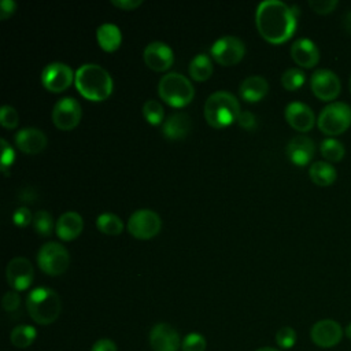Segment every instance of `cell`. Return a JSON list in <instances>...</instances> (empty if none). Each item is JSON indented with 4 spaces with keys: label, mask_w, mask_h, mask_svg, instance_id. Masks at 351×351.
I'll return each mask as SVG.
<instances>
[{
    "label": "cell",
    "mask_w": 351,
    "mask_h": 351,
    "mask_svg": "<svg viewBox=\"0 0 351 351\" xmlns=\"http://www.w3.org/2000/svg\"><path fill=\"white\" fill-rule=\"evenodd\" d=\"M308 176H310V180L315 185L329 186L336 181L337 171L329 162L318 160V162H314L313 165H310Z\"/></svg>",
    "instance_id": "obj_25"
},
{
    "label": "cell",
    "mask_w": 351,
    "mask_h": 351,
    "mask_svg": "<svg viewBox=\"0 0 351 351\" xmlns=\"http://www.w3.org/2000/svg\"><path fill=\"white\" fill-rule=\"evenodd\" d=\"M162 228L160 217L149 208L136 210L128 219L129 233L140 240L152 239Z\"/></svg>",
    "instance_id": "obj_8"
},
{
    "label": "cell",
    "mask_w": 351,
    "mask_h": 351,
    "mask_svg": "<svg viewBox=\"0 0 351 351\" xmlns=\"http://www.w3.org/2000/svg\"><path fill=\"white\" fill-rule=\"evenodd\" d=\"M255 23L259 34L271 44L289 40L298 25V8L280 0H263L255 11Z\"/></svg>",
    "instance_id": "obj_1"
},
{
    "label": "cell",
    "mask_w": 351,
    "mask_h": 351,
    "mask_svg": "<svg viewBox=\"0 0 351 351\" xmlns=\"http://www.w3.org/2000/svg\"><path fill=\"white\" fill-rule=\"evenodd\" d=\"M12 221L18 226H27L33 222V215L27 207H18L12 214Z\"/></svg>",
    "instance_id": "obj_39"
},
{
    "label": "cell",
    "mask_w": 351,
    "mask_h": 351,
    "mask_svg": "<svg viewBox=\"0 0 351 351\" xmlns=\"http://www.w3.org/2000/svg\"><path fill=\"white\" fill-rule=\"evenodd\" d=\"M291 58L298 66L303 69H311L319 62V51L314 41L303 37L298 38L291 45Z\"/></svg>",
    "instance_id": "obj_20"
},
{
    "label": "cell",
    "mask_w": 351,
    "mask_h": 351,
    "mask_svg": "<svg viewBox=\"0 0 351 351\" xmlns=\"http://www.w3.org/2000/svg\"><path fill=\"white\" fill-rule=\"evenodd\" d=\"M276 343L281 348H292L296 343V332L291 326H282L276 333Z\"/></svg>",
    "instance_id": "obj_35"
},
{
    "label": "cell",
    "mask_w": 351,
    "mask_h": 351,
    "mask_svg": "<svg viewBox=\"0 0 351 351\" xmlns=\"http://www.w3.org/2000/svg\"><path fill=\"white\" fill-rule=\"evenodd\" d=\"M206 346H207L206 339L197 332L188 333L181 343L182 351H204Z\"/></svg>",
    "instance_id": "obj_33"
},
{
    "label": "cell",
    "mask_w": 351,
    "mask_h": 351,
    "mask_svg": "<svg viewBox=\"0 0 351 351\" xmlns=\"http://www.w3.org/2000/svg\"><path fill=\"white\" fill-rule=\"evenodd\" d=\"M267 90H269V82L262 75H248L241 81L239 86L240 96L250 103L262 100L266 96Z\"/></svg>",
    "instance_id": "obj_23"
},
{
    "label": "cell",
    "mask_w": 351,
    "mask_h": 351,
    "mask_svg": "<svg viewBox=\"0 0 351 351\" xmlns=\"http://www.w3.org/2000/svg\"><path fill=\"white\" fill-rule=\"evenodd\" d=\"M210 52L219 64L233 66L244 58L245 45L236 36H223L214 41Z\"/></svg>",
    "instance_id": "obj_9"
},
{
    "label": "cell",
    "mask_w": 351,
    "mask_h": 351,
    "mask_svg": "<svg viewBox=\"0 0 351 351\" xmlns=\"http://www.w3.org/2000/svg\"><path fill=\"white\" fill-rule=\"evenodd\" d=\"M317 125L318 129L329 137L344 133L351 126V107L344 101L329 103L321 110Z\"/></svg>",
    "instance_id": "obj_6"
},
{
    "label": "cell",
    "mask_w": 351,
    "mask_h": 351,
    "mask_svg": "<svg viewBox=\"0 0 351 351\" xmlns=\"http://www.w3.org/2000/svg\"><path fill=\"white\" fill-rule=\"evenodd\" d=\"M37 332L30 325H18L10 333V340L16 348H27L36 340Z\"/></svg>",
    "instance_id": "obj_28"
},
{
    "label": "cell",
    "mask_w": 351,
    "mask_h": 351,
    "mask_svg": "<svg viewBox=\"0 0 351 351\" xmlns=\"http://www.w3.org/2000/svg\"><path fill=\"white\" fill-rule=\"evenodd\" d=\"M308 7L317 14L326 15V14H330L337 7V1L336 0H311L308 1Z\"/></svg>",
    "instance_id": "obj_37"
},
{
    "label": "cell",
    "mask_w": 351,
    "mask_h": 351,
    "mask_svg": "<svg viewBox=\"0 0 351 351\" xmlns=\"http://www.w3.org/2000/svg\"><path fill=\"white\" fill-rule=\"evenodd\" d=\"M47 141L45 133L37 128H23L15 134L16 147L27 155L40 154L47 147Z\"/></svg>",
    "instance_id": "obj_19"
},
{
    "label": "cell",
    "mask_w": 351,
    "mask_h": 351,
    "mask_svg": "<svg viewBox=\"0 0 351 351\" xmlns=\"http://www.w3.org/2000/svg\"><path fill=\"white\" fill-rule=\"evenodd\" d=\"M344 332H346V336L351 340V322L346 326V330H344Z\"/></svg>",
    "instance_id": "obj_45"
},
{
    "label": "cell",
    "mask_w": 351,
    "mask_h": 351,
    "mask_svg": "<svg viewBox=\"0 0 351 351\" xmlns=\"http://www.w3.org/2000/svg\"><path fill=\"white\" fill-rule=\"evenodd\" d=\"M143 115L149 125H159L163 121V107L158 100L148 99L143 104Z\"/></svg>",
    "instance_id": "obj_31"
},
{
    "label": "cell",
    "mask_w": 351,
    "mask_h": 351,
    "mask_svg": "<svg viewBox=\"0 0 351 351\" xmlns=\"http://www.w3.org/2000/svg\"><path fill=\"white\" fill-rule=\"evenodd\" d=\"M33 226L41 236H49L53 230V218L45 210H38L33 215Z\"/></svg>",
    "instance_id": "obj_32"
},
{
    "label": "cell",
    "mask_w": 351,
    "mask_h": 351,
    "mask_svg": "<svg viewBox=\"0 0 351 351\" xmlns=\"http://www.w3.org/2000/svg\"><path fill=\"white\" fill-rule=\"evenodd\" d=\"M240 103L234 95L226 90L211 93L204 103V118L213 128L221 129L232 125L240 115Z\"/></svg>",
    "instance_id": "obj_3"
},
{
    "label": "cell",
    "mask_w": 351,
    "mask_h": 351,
    "mask_svg": "<svg viewBox=\"0 0 351 351\" xmlns=\"http://www.w3.org/2000/svg\"><path fill=\"white\" fill-rule=\"evenodd\" d=\"M0 123L7 129H15L19 123V115L12 106L4 104L0 108Z\"/></svg>",
    "instance_id": "obj_34"
},
{
    "label": "cell",
    "mask_w": 351,
    "mask_h": 351,
    "mask_svg": "<svg viewBox=\"0 0 351 351\" xmlns=\"http://www.w3.org/2000/svg\"><path fill=\"white\" fill-rule=\"evenodd\" d=\"M348 89H350V92H351V75H350V80H348Z\"/></svg>",
    "instance_id": "obj_47"
},
{
    "label": "cell",
    "mask_w": 351,
    "mask_h": 351,
    "mask_svg": "<svg viewBox=\"0 0 351 351\" xmlns=\"http://www.w3.org/2000/svg\"><path fill=\"white\" fill-rule=\"evenodd\" d=\"M81 104L71 96L60 97L52 108V122L60 130L74 129L81 119Z\"/></svg>",
    "instance_id": "obj_10"
},
{
    "label": "cell",
    "mask_w": 351,
    "mask_h": 351,
    "mask_svg": "<svg viewBox=\"0 0 351 351\" xmlns=\"http://www.w3.org/2000/svg\"><path fill=\"white\" fill-rule=\"evenodd\" d=\"M75 73L63 62H51L41 71V84L49 92H63L74 82Z\"/></svg>",
    "instance_id": "obj_11"
},
{
    "label": "cell",
    "mask_w": 351,
    "mask_h": 351,
    "mask_svg": "<svg viewBox=\"0 0 351 351\" xmlns=\"http://www.w3.org/2000/svg\"><path fill=\"white\" fill-rule=\"evenodd\" d=\"M19 304H21V298L16 291H8L4 293L1 299V306L5 311L12 313L19 307Z\"/></svg>",
    "instance_id": "obj_38"
},
{
    "label": "cell",
    "mask_w": 351,
    "mask_h": 351,
    "mask_svg": "<svg viewBox=\"0 0 351 351\" xmlns=\"http://www.w3.org/2000/svg\"><path fill=\"white\" fill-rule=\"evenodd\" d=\"M158 93L169 106L180 108L192 101L195 88L185 75L177 71H170L159 80Z\"/></svg>",
    "instance_id": "obj_5"
},
{
    "label": "cell",
    "mask_w": 351,
    "mask_h": 351,
    "mask_svg": "<svg viewBox=\"0 0 351 351\" xmlns=\"http://www.w3.org/2000/svg\"><path fill=\"white\" fill-rule=\"evenodd\" d=\"M145 64L154 71H165L174 62L173 49L163 41H152L147 44L143 52Z\"/></svg>",
    "instance_id": "obj_15"
},
{
    "label": "cell",
    "mask_w": 351,
    "mask_h": 351,
    "mask_svg": "<svg viewBox=\"0 0 351 351\" xmlns=\"http://www.w3.org/2000/svg\"><path fill=\"white\" fill-rule=\"evenodd\" d=\"M192 128V122L188 114L185 112H174L166 118L162 126V133L169 140H180L184 138Z\"/></svg>",
    "instance_id": "obj_22"
},
{
    "label": "cell",
    "mask_w": 351,
    "mask_h": 351,
    "mask_svg": "<svg viewBox=\"0 0 351 351\" xmlns=\"http://www.w3.org/2000/svg\"><path fill=\"white\" fill-rule=\"evenodd\" d=\"M178 332L166 322H159L149 332V344L154 351H177L181 346Z\"/></svg>",
    "instance_id": "obj_16"
},
{
    "label": "cell",
    "mask_w": 351,
    "mask_h": 351,
    "mask_svg": "<svg viewBox=\"0 0 351 351\" xmlns=\"http://www.w3.org/2000/svg\"><path fill=\"white\" fill-rule=\"evenodd\" d=\"M37 263L40 269L49 276L63 274L70 265V255L64 245L56 241L43 244L37 252Z\"/></svg>",
    "instance_id": "obj_7"
},
{
    "label": "cell",
    "mask_w": 351,
    "mask_h": 351,
    "mask_svg": "<svg viewBox=\"0 0 351 351\" xmlns=\"http://www.w3.org/2000/svg\"><path fill=\"white\" fill-rule=\"evenodd\" d=\"M310 86L314 96L322 101L335 100L341 90L339 77L328 69L315 70L310 77Z\"/></svg>",
    "instance_id": "obj_12"
},
{
    "label": "cell",
    "mask_w": 351,
    "mask_h": 351,
    "mask_svg": "<svg viewBox=\"0 0 351 351\" xmlns=\"http://www.w3.org/2000/svg\"><path fill=\"white\" fill-rule=\"evenodd\" d=\"M189 75L195 81H206L213 74V62L207 53H197L189 63Z\"/></svg>",
    "instance_id": "obj_26"
},
{
    "label": "cell",
    "mask_w": 351,
    "mask_h": 351,
    "mask_svg": "<svg viewBox=\"0 0 351 351\" xmlns=\"http://www.w3.org/2000/svg\"><path fill=\"white\" fill-rule=\"evenodd\" d=\"M16 10V3L14 0H1L0 3V19L10 18Z\"/></svg>",
    "instance_id": "obj_41"
},
{
    "label": "cell",
    "mask_w": 351,
    "mask_h": 351,
    "mask_svg": "<svg viewBox=\"0 0 351 351\" xmlns=\"http://www.w3.org/2000/svg\"><path fill=\"white\" fill-rule=\"evenodd\" d=\"M0 144H1V170L7 176L8 174L7 169L11 167V165L15 159V152H14V148L8 144V141L5 138H1Z\"/></svg>",
    "instance_id": "obj_36"
},
{
    "label": "cell",
    "mask_w": 351,
    "mask_h": 351,
    "mask_svg": "<svg viewBox=\"0 0 351 351\" xmlns=\"http://www.w3.org/2000/svg\"><path fill=\"white\" fill-rule=\"evenodd\" d=\"M96 228L104 234L115 236L123 230V223L118 215L112 213H103L96 218Z\"/></svg>",
    "instance_id": "obj_29"
},
{
    "label": "cell",
    "mask_w": 351,
    "mask_h": 351,
    "mask_svg": "<svg viewBox=\"0 0 351 351\" xmlns=\"http://www.w3.org/2000/svg\"><path fill=\"white\" fill-rule=\"evenodd\" d=\"M343 328L335 319H319L317 321L311 330L310 336L315 346L321 348H332L337 346L343 337Z\"/></svg>",
    "instance_id": "obj_14"
},
{
    "label": "cell",
    "mask_w": 351,
    "mask_h": 351,
    "mask_svg": "<svg viewBox=\"0 0 351 351\" xmlns=\"http://www.w3.org/2000/svg\"><path fill=\"white\" fill-rule=\"evenodd\" d=\"M287 156L288 159L296 165V166H306L310 163V160L314 156L315 152V145L314 141L304 136V134H299L292 137L285 148Z\"/></svg>",
    "instance_id": "obj_18"
},
{
    "label": "cell",
    "mask_w": 351,
    "mask_h": 351,
    "mask_svg": "<svg viewBox=\"0 0 351 351\" xmlns=\"http://www.w3.org/2000/svg\"><path fill=\"white\" fill-rule=\"evenodd\" d=\"M237 123L247 130H252L256 126V118L251 111H241L237 118Z\"/></svg>",
    "instance_id": "obj_40"
},
{
    "label": "cell",
    "mask_w": 351,
    "mask_h": 351,
    "mask_svg": "<svg viewBox=\"0 0 351 351\" xmlns=\"http://www.w3.org/2000/svg\"><path fill=\"white\" fill-rule=\"evenodd\" d=\"M319 152H321L322 158L325 159V162L336 163L344 158L346 148L339 140H336L335 137H329V138H325L321 141Z\"/></svg>",
    "instance_id": "obj_27"
},
{
    "label": "cell",
    "mask_w": 351,
    "mask_h": 351,
    "mask_svg": "<svg viewBox=\"0 0 351 351\" xmlns=\"http://www.w3.org/2000/svg\"><path fill=\"white\" fill-rule=\"evenodd\" d=\"M256 351H278L277 348H273V347H262V348H259V350H256Z\"/></svg>",
    "instance_id": "obj_46"
},
{
    "label": "cell",
    "mask_w": 351,
    "mask_h": 351,
    "mask_svg": "<svg viewBox=\"0 0 351 351\" xmlns=\"http://www.w3.org/2000/svg\"><path fill=\"white\" fill-rule=\"evenodd\" d=\"M96 40L101 49H104L106 52H114L119 48L122 41L121 29L110 22L101 23L96 29Z\"/></svg>",
    "instance_id": "obj_24"
},
{
    "label": "cell",
    "mask_w": 351,
    "mask_h": 351,
    "mask_svg": "<svg viewBox=\"0 0 351 351\" xmlns=\"http://www.w3.org/2000/svg\"><path fill=\"white\" fill-rule=\"evenodd\" d=\"M90 351H118V350H117V346H115V343L112 340H110V339H100V340H97L92 346Z\"/></svg>",
    "instance_id": "obj_42"
},
{
    "label": "cell",
    "mask_w": 351,
    "mask_h": 351,
    "mask_svg": "<svg viewBox=\"0 0 351 351\" xmlns=\"http://www.w3.org/2000/svg\"><path fill=\"white\" fill-rule=\"evenodd\" d=\"M26 308L30 318L40 325L52 324L60 314L62 303L59 295L48 287L32 289L26 298Z\"/></svg>",
    "instance_id": "obj_4"
},
{
    "label": "cell",
    "mask_w": 351,
    "mask_h": 351,
    "mask_svg": "<svg viewBox=\"0 0 351 351\" xmlns=\"http://www.w3.org/2000/svg\"><path fill=\"white\" fill-rule=\"evenodd\" d=\"M82 228H84L82 217L75 211L63 213L55 223V232L58 237L64 241H71L77 236H80V233L82 232Z\"/></svg>",
    "instance_id": "obj_21"
},
{
    "label": "cell",
    "mask_w": 351,
    "mask_h": 351,
    "mask_svg": "<svg viewBox=\"0 0 351 351\" xmlns=\"http://www.w3.org/2000/svg\"><path fill=\"white\" fill-rule=\"evenodd\" d=\"M306 81V74L302 69L289 67L281 75V85L287 90H298Z\"/></svg>",
    "instance_id": "obj_30"
},
{
    "label": "cell",
    "mask_w": 351,
    "mask_h": 351,
    "mask_svg": "<svg viewBox=\"0 0 351 351\" xmlns=\"http://www.w3.org/2000/svg\"><path fill=\"white\" fill-rule=\"evenodd\" d=\"M284 115L289 126L302 133L311 130L315 123L314 111L302 101H291L285 107Z\"/></svg>",
    "instance_id": "obj_17"
},
{
    "label": "cell",
    "mask_w": 351,
    "mask_h": 351,
    "mask_svg": "<svg viewBox=\"0 0 351 351\" xmlns=\"http://www.w3.org/2000/svg\"><path fill=\"white\" fill-rule=\"evenodd\" d=\"M74 85L85 99L92 101H103L112 92L110 73L96 63L81 64L75 71Z\"/></svg>",
    "instance_id": "obj_2"
},
{
    "label": "cell",
    "mask_w": 351,
    "mask_h": 351,
    "mask_svg": "<svg viewBox=\"0 0 351 351\" xmlns=\"http://www.w3.org/2000/svg\"><path fill=\"white\" fill-rule=\"evenodd\" d=\"M5 277L8 285L14 291H25L30 287L34 278V269L29 259L23 256L12 258L5 269Z\"/></svg>",
    "instance_id": "obj_13"
},
{
    "label": "cell",
    "mask_w": 351,
    "mask_h": 351,
    "mask_svg": "<svg viewBox=\"0 0 351 351\" xmlns=\"http://www.w3.org/2000/svg\"><path fill=\"white\" fill-rule=\"evenodd\" d=\"M115 7L121 8V10H125V11H129V10H134L137 8L138 5L143 4V0H112L111 1Z\"/></svg>",
    "instance_id": "obj_43"
},
{
    "label": "cell",
    "mask_w": 351,
    "mask_h": 351,
    "mask_svg": "<svg viewBox=\"0 0 351 351\" xmlns=\"http://www.w3.org/2000/svg\"><path fill=\"white\" fill-rule=\"evenodd\" d=\"M344 27L348 33H351V10L344 16Z\"/></svg>",
    "instance_id": "obj_44"
}]
</instances>
